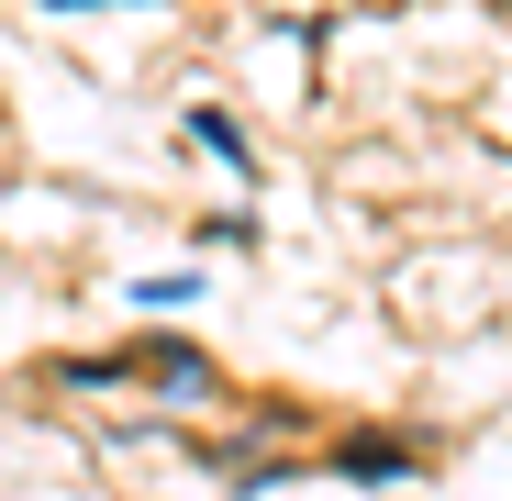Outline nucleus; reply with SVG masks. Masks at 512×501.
Returning <instances> with one entry per match:
<instances>
[{"label": "nucleus", "instance_id": "2", "mask_svg": "<svg viewBox=\"0 0 512 501\" xmlns=\"http://www.w3.org/2000/svg\"><path fill=\"white\" fill-rule=\"evenodd\" d=\"M346 468H357V479H401L412 457H401V446H346Z\"/></svg>", "mask_w": 512, "mask_h": 501}, {"label": "nucleus", "instance_id": "1", "mask_svg": "<svg viewBox=\"0 0 512 501\" xmlns=\"http://www.w3.org/2000/svg\"><path fill=\"white\" fill-rule=\"evenodd\" d=\"M190 145H212V156H223V167H245V134H234V123H223V112H190Z\"/></svg>", "mask_w": 512, "mask_h": 501}, {"label": "nucleus", "instance_id": "3", "mask_svg": "<svg viewBox=\"0 0 512 501\" xmlns=\"http://www.w3.org/2000/svg\"><path fill=\"white\" fill-rule=\"evenodd\" d=\"M56 12H101V0H56Z\"/></svg>", "mask_w": 512, "mask_h": 501}]
</instances>
